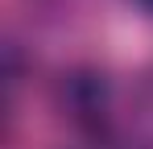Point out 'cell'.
Masks as SVG:
<instances>
[{
    "label": "cell",
    "mask_w": 153,
    "mask_h": 149,
    "mask_svg": "<svg viewBox=\"0 0 153 149\" xmlns=\"http://www.w3.org/2000/svg\"><path fill=\"white\" fill-rule=\"evenodd\" d=\"M141 128H145V145L141 149H153V83L141 91Z\"/></svg>",
    "instance_id": "cell-1"
},
{
    "label": "cell",
    "mask_w": 153,
    "mask_h": 149,
    "mask_svg": "<svg viewBox=\"0 0 153 149\" xmlns=\"http://www.w3.org/2000/svg\"><path fill=\"white\" fill-rule=\"evenodd\" d=\"M145 4H149V8H153V0H145Z\"/></svg>",
    "instance_id": "cell-2"
}]
</instances>
